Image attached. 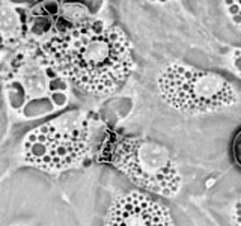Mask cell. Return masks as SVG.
Returning <instances> with one entry per match:
<instances>
[{
    "instance_id": "2",
    "label": "cell",
    "mask_w": 241,
    "mask_h": 226,
    "mask_svg": "<svg viewBox=\"0 0 241 226\" xmlns=\"http://www.w3.org/2000/svg\"><path fill=\"white\" fill-rule=\"evenodd\" d=\"M104 160L119 169L136 185L161 196H175L181 175L169 151L148 139L115 136L103 151Z\"/></svg>"
},
{
    "instance_id": "4",
    "label": "cell",
    "mask_w": 241,
    "mask_h": 226,
    "mask_svg": "<svg viewBox=\"0 0 241 226\" xmlns=\"http://www.w3.org/2000/svg\"><path fill=\"white\" fill-rule=\"evenodd\" d=\"M89 146V130L77 113H66L30 131L23 148L27 164L47 172L79 166Z\"/></svg>"
},
{
    "instance_id": "3",
    "label": "cell",
    "mask_w": 241,
    "mask_h": 226,
    "mask_svg": "<svg viewBox=\"0 0 241 226\" xmlns=\"http://www.w3.org/2000/svg\"><path fill=\"white\" fill-rule=\"evenodd\" d=\"M161 98L185 113L216 112L237 103L234 86L219 74L184 63H170L157 76Z\"/></svg>"
},
{
    "instance_id": "1",
    "label": "cell",
    "mask_w": 241,
    "mask_h": 226,
    "mask_svg": "<svg viewBox=\"0 0 241 226\" xmlns=\"http://www.w3.org/2000/svg\"><path fill=\"white\" fill-rule=\"evenodd\" d=\"M50 66L92 95L118 89L134 68L133 48L116 26L79 24L50 41L45 51Z\"/></svg>"
},
{
    "instance_id": "5",
    "label": "cell",
    "mask_w": 241,
    "mask_h": 226,
    "mask_svg": "<svg viewBox=\"0 0 241 226\" xmlns=\"http://www.w3.org/2000/svg\"><path fill=\"white\" fill-rule=\"evenodd\" d=\"M106 226H173L166 207L139 191L118 196L107 210Z\"/></svg>"
},
{
    "instance_id": "6",
    "label": "cell",
    "mask_w": 241,
    "mask_h": 226,
    "mask_svg": "<svg viewBox=\"0 0 241 226\" xmlns=\"http://www.w3.org/2000/svg\"><path fill=\"white\" fill-rule=\"evenodd\" d=\"M229 6V11L232 14V21L237 24V27L241 29V2H226Z\"/></svg>"
},
{
    "instance_id": "7",
    "label": "cell",
    "mask_w": 241,
    "mask_h": 226,
    "mask_svg": "<svg viewBox=\"0 0 241 226\" xmlns=\"http://www.w3.org/2000/svg\"><path fill=\"white\" fill-rule=\"evenodd\" d=\"M232 155H234L235 163L241 167V130L234 137V142H232Z\"/></svg>"
}]
</instances>
